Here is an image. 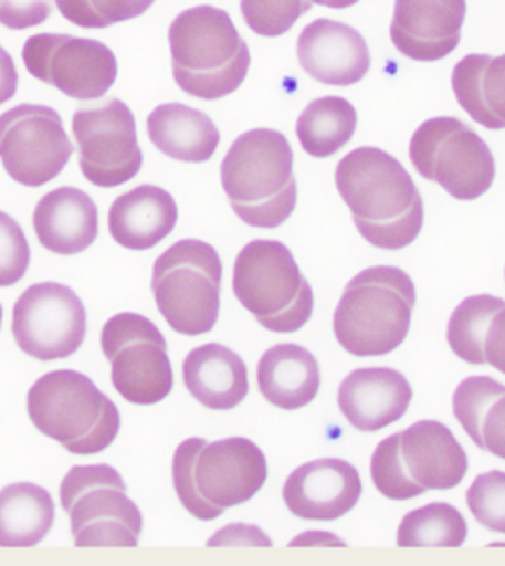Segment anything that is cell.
I'll return each instance as SVG.
<instances>
[{
	"instance_id": "obj_13",
	"label": "cell",
	"mask_w": 505,
	"mask_h": 566,
	"mask_svg": "<svg viewBox=\"0 0 505 566\" xmlns=\"http://www.w3.org/2000/svg\"><path fill=\"white\" fill-rule=\"evenodd\" d=\"M73 154L56 109L21 104L0 115V161L13 181L32 189L51 184Z\"/></svg>"
},
{
	"instance_id": "obj_21",
	"label": "cell",
	"mask_w": 505,
	"mask_h": 566,
	"mask_svg": "<svg viewBox=\"0 0 505 566\" xmlns=\"http://www.w3.org/2000/svg\"><path fill=\"white\" fill-rule=\"evenodd\" d=\"M34 229L45 250L78 255L98 239V209L84 190L60 187L35 206Z\"/></svg>"
},
{
	"instance_id": "obj_3",
	"label": "cell",
	"mask_w": 505,
	"mask_h": 566,
	"mask_svg": "<svg viewBox=\"0 0 505 566\" xmlns=\"http://www.w3.org/2000/svg\"><path fill=\"white\" fill-rule=\"evenodd\" d=\"M222 187L242 222L261 229L283 226L297 206L288 139L267 128L240 135L223 159Z\"/></svg>"
},
{
	"instance_id": "obj_34",
	"label": "cell",
	"mask_w": 505,
	"mask_h": 566,
	"mask_svg": "<svg viewBox=\"0 0 505 566\" xmlns=\"http://www.w3.org/2000/svg\"><path fill=\"white\" fill-rule=\"evenodd\" d=\"M466 505L477 524L505 535V472H483L466 491Z\"/></svg>"
},
{
	"instance_id": "obj_4",
	"label": "cell",
	"mask_w": 505,
	"mask_h": 566,
	"mask_svg": "<svg viewBox=\"0 0 505 566\" xmlns=\"http://www.w3.org/2000/svg\"><path fill=\"white\" fill-rule=\"evenodd\" d=\"M170 52L176 84L201 101H220L244 84L250 49L228 12L196 7L173 19Z\"/></svg>"
},
{
	"instance_id": "obj_36",
	"label": "cell",
	"mask_w": 505,
	"mask_h": 566,
	"mask_svg": "<svg viewBox=\"0 0 505 566\" xmlns=\"http://www.w3.org/2000/svg\"><path fill=\"white\" fill-rule=\"evenodd\" d=\"M54 0H0V24L10 30L40 27L51 18Z\"/></svg>"
},
{
	"instance_id": "obj_10",
	"label": "cell",
	"mask_w": 505,
	"mask_h": 566,
	"mask_svg": "<svg viewBox=\"0 0 505 566\" xmlns=\"http://www.w3.org/2000/svg\"><path fill=\"white\" fill-rule=\"evenodd\" d=\"M60 499L71 516L76 546L135 548L139 544L143 513L112 465L73 467L63 478Z\"/></svg>"
},
{
	"instance_id": "obj_19",
	"label": "cell",
	"mask_w": 505,
	"mask_h": 566,
	"mask_svg": "<svg viewBox=\"0 0 505 566\" xmlns=\"http://www.w3.org/2000/svg\"><path fill=\"white\" fill-rule=\"evenodd\" d=\"M297 57L308 76L338 87L358 84L371 67L364 35L330 19H317L305 27L297 40Z\"/></svg>"
},
{
	"instance_id": "obj_6",
	"label": "cell",
	"mask_w": 505,
	"mask_h": 566,
	"mask_svg": "<svg viewBox=\"0 0 505 566\" xmlns=\"http://www.w3.org/2000/svg\"><path fill=\"white\" fill-rule=\"evenodd\" d=\"M469 471L463 444L446 424L419 421L382 439L371 458V478L378 493L404 502L427 491H449Z\"/></svg>"
},
{
	"instance_id": "obj_7",
	"label": "cell",
	"mask_w": 505,
	"mask_h": 566,
	"mask_svg": "<svg viewBox=\"0 0 505 566\" xmlns=\"http://www.w3.org/2000/svg\"><path fill=\"white\" fill-rule=\"evenodd\" d=\"M30 421L71 454H101L120 430V411L90 377L73 369L46 373L30 388Z\"/></svg>"
},
{
	"instance_id": "obj_15",
	"label": "cell",
	"mask_w": 505,
	"mask_h": 566,
	"mask_svg": "<svg viewBox=\"0 0 505 566\" xmlns=\"http://www.w3.org/2000/svg\"><path fill=\"white\" fill-rule=\"evenodd\" d=\"M13 338L24 355L38 360H62L82 347L87 312L73 289L38 283L24 290L13 306Z\"/></svg>"
},
{
	"instance_id": "obj_39",
	"label": "cell",
	"mask_w": 505,
	"mask_h": 566,
	"mask_svg": "<svg viewBox=\"0 0 505 566\" xmlns=\"http://www.w3.org/2000/svg\"><path fill=\"white\" fill-rule=\"evenodd\" d=\"M312 4L316 2L319 7L334 8V10H344V8L355 7L360 0H311Z\"/></svg>"
},
{
	"instance_id": "obj_25",
	"label": "cell",
	"mask_w": 505,
	"mask_h": 566,
	"mask_svg": "<svg viewBox=\"0 0 505 566\" xmlns=\"http://www.w3.org/2000/svg\"><path fill=\"white\" fill-rule=\"evenodd\" d=\"M157 150L176 161L206 163L217 154L220 132L209 115L185 104H162L148 117Z\"/></svg>"
},
{
	"instance_id": "obj_31",
	"label": "cell",
	"mask_w": 505,
	"mask_h": 566,
	"mask_svg": "<svg viewBox=\"0 0 505 566\" xmlns=\"http://www.w3.org/2000/svg\"><path fill=\"white\" fill-rule=\"evenodd\" d=\"M502 306H505L504 300L488 294L471 295L461 301L457 308L452 312L446 328L450 349L457 358L472 366H482L480 336L488 317Z\"/></svg>"
},
{
	"instance_id": "obj_14",
	"label": "cell",
	"mask_w": 505,
	"mask_h": 566,
	"mask_svg": "<svg viewBox=\"0 0 505 566\" xmlns=\"http://www.w3.org/2000/svg\"><path fill=\"white\" fill-rule=\"evenodd\" d=\"M73 134L78 143L80 168L85 179L102 189L128 184L143 168L134 113L112 98L101 106L74 113Z\"/></svg>"
},
{
	"instance_id": "obj_20",
	"label": "cell",
	"mask_w": 505,
	"mask_h": 566,
	"mask_svg": "<svg viewBox=\"0 0 505 566\" xmlns=\"http://www.w3.org/2000/svg\"><path fill=\"white\" fill-rule=\"evenodd\" d=\"M413 389L402 373L391 367H361L345 377L338 406L350 427L378 432L400 421L410 408Z\"/></svg>"
},
{
	"instance_id": "obj_17",
	"label": "cell",
	"mask_w": 505,
	"mask_h": 566,
	"mask_svg": "<svg viewBox=\"0 0 505 566\" xmlns=\"http://www.w3.org/2000/svg\"><path fill=\"white\" fill-rule=\"evenodd\" d=\"M360 496V472L338 458L297 467L283 489L284 504L303 521H338L355 510Z\"/></svg>"
},
{
	"instance_id": "obj_38",
	"label": "cell",
	"mask_w": 505,
	"mask_h": 566,
	"mask_svg": "<svg viewBox=\"0 0 505 566\" xmlns=\"http://www.w3.org/2000/svg\"><path fill=\"white\" fill-rule=\"evenodd\" d=\"M19 73L13 57L0 46V106L12 101L18 93Z\"/></svg>"
},
{
	"instance_id": "obj_11",
	"label": "cell",
	"mask_w": 505,
	"mask_h": 566,
	"mask_svg": "<svg viewBox=\"0 0 505 566\" xmlns=\"http://www.w3.org/2000/svg\"><path fill=\"white\" fill-rule=\"evenodd\" d=\"M411 165L422 178L441 185L452 198L477 200L493 187V151L480 135L454 117L430 118L410 143Z\"/></svg>"
},
{
	"instance_id": "obj_23",
	"label": "cell",
	"mask_w": 505,
	"mask_h": 566,
	"mask_svg": "<svg viewBox=\"0 0 505 566\" xmlns=\"http://www.w3.org/2000/svg\"><path fill=\"white\" fill-rule=\"evenodd\" d=\"M183 380L189 394L209 410H233L250 394L248 367L225 345L207 344L190 350L183 361Z\"/></svg>"
},
{
	"instance_id": "obj_1",
	"label": "cell",
	"mask_w": 505,
	"mask_h": 566,
	"mask_svg": "<svg viewBox=\"0 0 505 566\" xmlns=\"http://www.w3.org/2000/svg\"><path fill=\"white\" fill-rule=\"evenodd\" d=\"M336 187L369 244L399 251L419 239L424 223L421 192L388 151L364 146L347 154L336 168Z\"/></svg>"
},
{
	"instance_id": "obj_27",
	"label": "cell",
	"mask_w": 505,
	"mask_h": 566,
	"mask_svg": "<svg viewBox=\"0 0 505 566\" xmlns=\"http://www.w3.org/2000/svg\"><path fill=\"white\" fill-rule=\"evenodd\" d=\"M452 90L472 120L487 129H505V54H469L454 67Z\"/></svg>"
},
{
	"instance_id": "obj_24",
	"label": "cell",
	"mask_w": 505,
	"mask_h": 566,
	"mask_svg": "<svg viewBox=\"0 0 505 566\" xmlns=\"http://www.w3.org/2000/svg\"><path fill=\"white\" fill-rule=\"evenodd\" d=\"M259 391L281 410H301L316 400L322 371L316 356L295 344H278L262 355L256 367Z\"/></svg>"
},
{
	"instance_id": "obj_9",
	"label": "cell",
	"mask_w": 505,
	"mask_h": 566,
	"mask_svg": "<svg viewBox=\"0 0 505 566\" xmlns=\"http://www.w3.org/2000/svg\"><path fill=\"white\" fill-rule=\"evenodd\" d=\"M223 264L203 240L183 239L170 245L154 264L151 292L157 308L176 333H211L220 316Z\"/></svg>"
},
{
	"instance_id": "obj_28",
	"label": "cell",
	"mask_w": 505,
	"mask_h": 566,
	"mask_svg": "<svg viewBox=\"0 0 505 566\" xmlns=\"http://www.w3.org/2000/svg\"><path fill=\"white\" fill-rule=\"evenodd\" d=\"M54 521L56 505L46 489L19 482L0 491V548H32Z\"/></svg>"
},
{
	"instance_id": "obj_26",
	"label": "cell",
	"mask_w": 505,
	"mask_h": 566,
	"mask_svg": "<svg viewBox=\"0 0 505 566\" xmlns=\"http://www.w3.org/2000/svg\"><path fill=\"white\" fill-rule=\"evenodd\" d=\"M452 411L477 449L505 460V386L491 377H469L455 388Z\"/></svg>"
},
{
	"instance_id": "obj_2",
	"label": "cell",
	"mask_w": 505,
	"mask_h": 566,
	"mask_svg": "<svg viewBox=\"0 0 505 566\" xmlns=\"http://www.w3.org/2000/svg\"><path fill=\"white\" fill-rule=\"evenodd\" d=\"M173 489L185 510L198 521H214L229 507L245 504L267 480L266 455L248 438L209 443L185 439L172 463Z\"/></svg>"
},
{
	"instance_id": "obj_33",
	"label": "cell",
	"mask_w": 505,
	"mask_h": 566,
	"mask_svg": "<svg viewBox=\"0 0 505 566\" xmlns=\"http://www.w3.org/2000/svg\"><path fill=\"white\" fill-rule=\"evenodd\" d=\"M312 8L311 0H242L240 10L255 34L278 38L286 34L301 15Z\"/></svg>"
},
{
	"instance_id": "obj_30",
	"label": "cell",
	"mask_w": 505,
	"mask_h": 566,
	"mask_svg": "<svg viewBox=\"0 0 505 566\" xmlns=\"http://www.w3.org/2000/svg\"><path fill=\"white\" fill-rule=\"evenodd\" d=\"M466 535L469 524L460 510L446 502H432L404 515L397 532V544L402 548H460Z\"/></svg>"
},
{
	"instance_id": "obj_5",
	"label": "cell",
	"mask_w": 505,
	"mask_h": 566,
	"mask_svg": "<svg viewBox=\"0 0 505 566\" xmlns=\"http://www.w3.org/2000/svg\"><path fill=\"white\" fill-rule=\"evenodd\" d=\"M415 284L394 266L367 268L350 279L334 312V336L349 355L386 356L410 333Z\"/></svg>"
},
{
	"instance_id": "obj_29",
	"label": "cell",
	"mask_w": 505,
	"mask_h": 566,
	"mask_svg": "<svg viewBox=\"0 0 505 566\" xmlns=\"http://www.w3.org/2000/svg\"><path fill=\"white\" fill-rule=\"evenodd\" d=\"M358 124V115L349 101L323 96L306 106L297 120V139L308 156L330 157L349 145Z\"/></svg>"
},
{
	"instance_id": "obj_22",
	"label": "cell",
	"mask_w": 505,
	"mask_h": 566,
	"mask_svg": "<svg viewBox=\"0 0 505 566\" xmlns=\"http://www.w3.org/2000/svg\"><path fill=\"white\" fill-rule=\"evenodd\" d=\"M178 217V203L168 190L140 185L113 201L107 222L117 244L126 250L146 251L172 233Z\"/></svg>"
},
{
	"instance_id": "obj_12",
	"label": "cell",
	"mask_w": 505,
	"mask_h": 566,
	"mask_svg": "<svg viewBox=\"0 0 505 566\" xmlns=\"http://www.w3.org/2000/svg\"><path fill=\"white\" fill-rule=\"evenodd\" d=\"M102 350L112 364V382L131 405L151 406L173 388L167 338L156 323L120 312L102 328Z\"/></svg>"
},
{
	"instance_id": "obj_40",
	"label": "cell",
	"mask_w": 505,
	"mask_h": 566,
	"mask_svg": "<svg viewBox=\"0 0 505 566\" xmlns=\"http://www.w3.org/2000/svg\"><path fill=\"white\" fill-rule=\"evenodd\" d=\"M2 316H4V312H2V305H0V327H2Z\"/></svg>"
},
{
	"instance_id": "obj_32",
	"label": "cell",
	"mask_w": 505,
	"mask_h": 566,
	"mask_svg": "<svg viewBox=\"0 0 505 566\" xmlns=\"http://www.w3.org/2000/svg\"><path fill=\"white\" fill-rule=\"evenodd\" d=\"M156 0H56L63 18L80 29H109L113 24L140 18Z\"/></svg>"
},
{
	"instance_id": "obj_18",
	"label": "cell",
	"mask_w": 505,
	"mask_h": 566,
	"mask_svg": "<svg viewBox=\"0 0 505 566\" xmlns=\"http://www.w3.org/2000/svg\"><path fill=\"white\" fill-rule=\"evenodd\" d=\"M465 0H394L391 41L415 62H439L460 45Z\"/></svg>"
},
{
	"instance_id": "obj_37",
	"label": "cell",
	"mask_w": 505,
	"mask_h": 566,
	"mask_svg": "<svg viewBox=\"0 0 505 566\" xmlns=\"http://www.w3.org/2000/svg\"><path fill=\"white\" fill-rule=\"evenodd\" d=\"M482 366L488 364L505 375V306L494 312L480 336Z\"/></svg>"
},
{
	"instance_id": "obj_8",
	"label": "cell",
	"mask_w": 505,
	"mask_h": 566,
	"mask_svg": "<svg viewBox=\"0 0 505 566\" xmlns=\"http://www.w3.org/2000/svg\"><path fill=\"white\" fill-rule=\"evenodd\" d=\"M233 292L245 311L272 333H297L314 312V290L292 251L278 240H253L240 251Z\"/></svg>"
},
{
	"instance_id": "obj_16",
	"label": "cell",
	"mask_w": 505,
	"mask_h": 566,
	"mask_svg": "<svg viewBox=\"0 0 505 566\" xmlns=\"http://www.w3.org/2000/svg\"><path fill=\"white\" fill-rule=\"evenodd\" d=\"M23 62L34 78L76 101L102 98L118 74L109 46L67 34L32 35L24 43Z\"/></svg>"
},
{
	"instance_id": "obj_35",
	"label": "cell",
	"mask_w": 505,
	"mask_h": 566,
	"mask_svg": "<svg viewBox=\"0 0 505 566\" xmlns=\"http://www.w3.org/2000/svg\"><path fill=\"white\" fill-rule=\"evenodd\" d=\"M30 259L32 253L23 228L0 211V289L18 284L29 272Z\"/></svg>"
}]
</instances>
